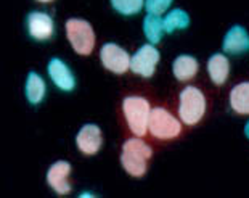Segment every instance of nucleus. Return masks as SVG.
<instances>
[{
	"label": "nucleus",
	"instance_id": "2eb2a0df",
	"mask_svg": "<svg viewBox=\"0 0 249 198\" xmlns=\"http://www.w3.org/2000/svg\"><path fill=\"white\" fill-rule=\"evenodd\" d=\"M230 106L238 115H249V81L238 84L231 89Z\"/></svg>",
	"mask_w": 249,
	"mask_h": 198
},
{
	"label": "nucleus",
	"instance_id": "f3484780",
	"mask_svg": "<svg viewBox=\"0 0 249 198\" xmlns=\"http://www.w3.org/2000/svg\"><path fill=\"white\" fill-rule=\"evenodd\" d=\"M143 31H145L146 39L151 42V44H160L162 39V34L166 33L164 31V20H161L160 15H151L148 13L143 21Z\"/></svg>",
	"mask_w": 249,
	"mask_h": 198
},
{
	"label": "nucleus",
	"instance_id": "1a4fd4ad",
	"mask_svg": "<svg viewBox=\"0 0 249 198\" xmlns=\"http://www.w3.org/2000/svg\"><path fill=\"white\" fill-rule=\"evenodd\" d=\"M29 36L36 40H49L55 33V24L50 15L44 12H33L28 17Z\"/></svg>",
	"mask_w": 249,
	"mask_h": 198
},
{
	"label": "nucleus",
	"instance_id": "423d86ee",
	"mask_svg": "<svg viewBox=\"0 0 249 198\" xmlns=\"http://www.w3.org/2000/svg\"><path fill=\"white\" fill-rule=\"evenodd\" d=\"M160 58L161 55L155 45H151V44L142 45L140 49L134 53V57H132L130 69L142 78H151L156 71Z\"/></svg>",
	"mask_w": 249,
	"mask_h": 198
},
{
	"label": "nucleus",
	"instance_id": "412c9836",
	"mask_svg": "<svg viewBox=\"0 0 249 198\" xmlns=\"http://www.w3.org/2000/svg\"><path fill=\"white\" fill-rule=\"evenodd\" d=\"M245 134H246V137L249 139V121L246 122V126H245Z\"/></svg>",
	"mask_w": 249,
	"mask_h": 198
},
{
	"label": "nucleus",
	"instance_id": "39448f33",
	"mask_svg": "<svg viewBox=\"0 0 249 198\" xmlns=\"http://www.w3.org/2000/svg\"><path fill=\"white\" fill-rule=\"evenodd\" d=\"M66 36L72 49L79 55H90L95 47V33L89 21L71 18L66 23Z\"/></svg>",
	"mask_w": 249,
	"mask_h": 198
},
{
	"label": "nucleus",
	"instance_id": "4468645a",
	"mask_svg": "<svg viewBox=\"0 0 249 198\" xmlns=\"http://www.w3.org/2000/svg\"><path fill=\"white\" fill-rule=\"evenodd\" d=\"M229 71H230V65H229V60H227L225 55H222V53H214V55L209 58L208 73L211 76V81H213L215 85L225 84L227 78H229Z\"/></svg>",
	"mask_w": 249,
	"mask_h": 198
},
{
	"label": "nucleus",
	"instance_id": "aec40b11",
	"mask_svg": "<svg viewBox=\"0 0 249 198\" xmlns=\"http://www.w3.org/2000/svg\"><path fill=\"white\" fill-rule=\"evenodd\" d=\"M174 0H145V8L151 15H162L171 7Z\"/></svg>",
	"mask_w": 249,
	"mask_h": 198
},
{
	"label": "nucleus",
	"instance_id": "dca6fc26",
	"mask_svg": "<svg viewBox=\"0 0 249 198\" xmlns=\"http://www.w3.org/2000/svg\"><path fill=\"white\" fill-rule=\"evenodd\" d=\"M26 99L29 100V103L33 105H39L45 97V82L39 74L31 71L28 76V81H26Z\"/></svg>",
	"mask_w": 249,
	"mask_h": 198
},
{
	"label": "nucleus",
	"instance_id": "4be33fe9",
	"mask_svg": "<svg viewBox=\"0 0 249 198\" xmlns=\"http://www.w3.org/2000/svg\"><path fill=\"white\" fill-rule=\"evenodd\" d=\"M37 2H52V0H37Z\"/></svg>",
	"mask_w": 249,
	"mask_h": 198
},
{
	"label": "nucleus",
	"instance_id": "9d476101",
	"mask_svg": "<svg viewBox=\"0 0 249 198\" xmlns=\"http://www.w3.org/2000/svg\"><path fill=\"white\" fill-rule=\"evenodd\" d=\"M77 148L81 150L84 155H95L100 150L103 143L102 129L97 124H86L82 126V129L79 131L76 137Z\"/></svg>",
	"mask_w": 249,
	"mask_h": 198
},
{
	"label": "nucleus",
	"instance_id": "a211bd4d",
	"mask_svg": "<svg viewBox=\"0 0 249 198\" xmlns=\"http://www.w3.org/2000/svg\"><path fill=\"white\" fill-rule=\"evenodd\" d=\"M190 24V17L183 10H172L171 13H167V17L164 18V31L167 34H172L176 29H187Z\"/></svg>",
	"mask_w": 249,
	"mask_h": 198
},
{
	"label": "nucleus",
	"instance_id": "6e6552de",
	"mask_svg": "<svg viewBox=\"0 0 249 198\" xmlns=\"http://www.w3.org/2000/svg\"><path fill=\"white\" fill-rule=\"evenodd\" d=\"M71 174V164L68 161H56L47 171V184L58 195H68L71 192V184L68 178Z\"/></svg>",
	"mask_w": 249,
	"mask_h": 198
},
{
	"label": "nucleus",
	"instance_id": "f03ea898",
	"mask_svg": "<svg viewBox=\"0 0 249 198\" xmlns=\"http://www.w3.org/2000/svg\"><path fill=\"white\" fill-rule=\"evenodd\" d=\"M123 113L129 129L137 137L146 136L148 122H150V115H151V106L146 99L137 97V95L125 97L123 101Z\"/></svg>",
	"mask_w": 249,
	"mask_h": 198
},
{
	"label": "nucleus",
	"instance_id": "7ed1b4c3",
	"mask_svg": "<svg viewBox=\"0 0 249 198\" xmlns=\"http://www.w3.org/2000/svg\"><path fill=\"white\" fill-rule=\"evenodd\" d=\"M206 97L198 87L188 85L180 92L178 97V116L187 126H195L203 119L206 113Z\"/></svg>",
	"mask_w": 249,
	"mask_h": 198
},
{
	"label": "nucleus",
	"instance_id": "6ab92c4d",
	"mask_svg": "<svg viewBox=\"0 0 249 198\" xmlns=\"http://www.w3.org/2000/svg\"><path fill=\"white\" fill-rule=\"evenodd\" d=\"M111 5L118 13L130 17V15H137L145 7V0H111Z\"/></svg>",
	"mask_w": 249,
	"mask_h": 198
},
{
	"label": "nucleus",
	"instance_id": "f8f14e48",
	"mask_svg": "<svg viewBox=\"0 0 249 198\" xmlns=\"http://www.w3.org/2000/svg\"><path fill=\"white\" fill-rule=\"evenodd\" d=\"M224 52L230 55H241L249 52V34L243 26H233L224 37Z\"/></svg>",
	"mask_w": 249,
	"mask_h": 198
},
{
	"label": "nucleus",
	"instance_id": "0eeeda50",
	"mask_svg": "<svg viewBox=\"0 0 249 198\" xmlns=\"http://www.w3.org/2000/svg\"><path fill=\"white\" fill-rule=\"evenodd\" d=\"M100 60H102V65L108 69V71L114 73V74H124L127 69L130 68V60L123 47L113 44V42H108L102 47L100 50Z\"/></svg>",
	"mask_w": 249,
	"mask_h": 198
},
{
	"label": "nucleus",
	"instance_id": "ddd939ff",
	"mask_svg": "<svg viewBox=\"0 0 249 198\" xmlns=\"http://www.w3.org/2000/svg\"><path fill=\"white\" fill-rule=\"evenodd\" d=\"M198 60L192 55H180L174 60V65H172V71H174V76L178 81H190L196 76L198 73Z\"/></svg>",
	"mask_w": 249,
	"mask_h": 198
},
{
	"label": "nucleus",
	"instance_id": "20e7f679",
	"mask_svg": "<svg viewBox=\"0 0 249 198\" xmlns=\"http://www.w3.org/2000/svg\"><path fill=\"white\" fill-rule=\"evenodd\" d=\"M148 131L158 140H172V139H176L182 134V124L166 108L156 106V108L151 110Z\"/></svg>",
	"mask_w": 249,
	"mask_h": 198
},
{
	"label": "nucleus",
	"instance_id": "f257e3e1",
	"mask_svg": "<svg viewBox=\"0 0 249 198\" xmlns=\"http://www.w3.org/2000/svg\"><path fill=\"white\" fill-rule=\"evenodd\" d=\"M153 150L142 139H129L124 142L121 163L127 174L132 178H143L148 169V159L151 158Z\"/></svg>",
	"mask_w": 249,
	"mask_h": 198
},
{
	"label": "nucleus",
	"instance_id": "9b49d317",
	"mask_svg": "<svg viewBox=\"0 0 249 198\" xmlns=\"http://www.w3.org/2000/svg\"><path fill=\"white\" fill-rule=\"evenodd\" d=\"M49 76L52 81L55 82L58 89L65 90V92H71V90L76 87V79H74V74L71 73L70 66L66 65L65 61H61L60 58H52L49 61Z\"/></svg>",
	"mask_w": 249,
	"mask_h": 198
}]
</instances>
